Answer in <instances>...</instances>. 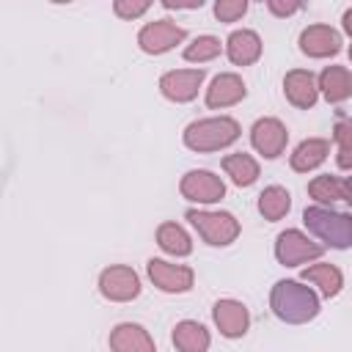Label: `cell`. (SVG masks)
Here are the masks:
<instances>
[{
	"label": "cell",
	"mask_w": 352,
	"mask_h": 352,
	"mask_svg": "<svg viewBox=\"0 0 352 352\" xmlns=\"http://www.w3.org/2000/svg\"><path fill=\"white\" fill-rule=\"evenodd\" d=\"M270 308L280 322L305 324L319 314V297L302 280H278L270 292Z\"/></svg>",
	"instance_id": "obj_1"
},
{
	"label": "cell",
	"mask_w": 352,
	"mask_h": 352,
	"mask_svg": "<svg viewBox=\"0 0 352 352\" xmlns=\"http://www.w3.org/2000/svg\"><path fill=\"white\" fill-rule=\"evenodd\" d=\"M239 132L242 129H239L236 118H231V116H214V118H198V121L187 124L182 140H184V146L190 151L204 154V151H220V148L231 146L239 138Z\"/></svg>",
	"instance_id": "obj_2"
},
{
	"label": "cell",
	"mask_w": 352,
	"mask_h": 352,
	"mask_svg": "<svg viewBox=\"0 0 352 352\" xmlns=\"http://www.w3.org/2000/svg\"><path fill=\"white\" fill-rule=\"evenodd\" d=\"M302 223L314 236H319L330 248L344 250L352 245V214L349 212H336L327 204H316V206H305Z\"/></svg>",
	"instance_id": "obj_3"
},
{
	"label": "cell",
	"mask_w": 352,
	"mask_h": 352,
	"mask_svg": "<svg viewBox=\"0 0 352 352\" xmlns=\"http://www.w3.org/2000/svg\"><path fill=\"white\" fill-rule=\"evenodd\" d=\"M198 236L212 248H226L239 236V220L231 212H204V209H187L184 214Z\"/></svg>",
	"instance_id": "obj_4"
},
{
	"label": "cell",
	"mask_w": 352,
	"mask_h": 352,
	"mask_svg": "<svg viewBox=\"0 0 352 352\" xmlns=\"http://www.w3.org/2000/svg\"><path fill=\"white\" fill-rule=\"evenodd\" d=\"M324 253V245L308 239L300 228H286L275 239V258L283 267H300L305 261H314Z\"/></svg>",
	"instance_id": "obj_5"
},
{
	"label": "cell",
	"mask_w": 352,
	"mask_h": 352,
	"mask_svg": "<svg viewBox=\"0 0 352 352\" xmlns=\"http://www.w3.org/2000/svg\"><path fill=\"white\" fill-rule=\"evenodd\" d=\"M99 292L110 302H129L140 294V278L126 264H113L99 272Z\"/></svg>",
	"instance_id": "obj_6"
},
{
	"label": "cell",
	"mask_w": 352,
	"mask_h": 352,
	"mask_svg": "<svg viewBox=\"0 0 352 352\" xmlns=\"http://www.w3.org/2000/svg\"><path fill=\"white\" fill-rule=\"evenodd\" d=\"M146 272H148L151 283L160 292H168V294H184L195 283V270L187 267V264H170V261H162V258H148Z\"/></svg>",
	"instance_id": "obj_7"
},
{
	"label": "cell",
	"mask_w": 352,
	"mask_h": 352,
	"mask_svg": "<svg viewBox=\"0 0 352 352\" xmlns=\"http://www.w3.org/2000/svg\"><path fill=\"white\" fill-rule=\"evenodd\" d=\"M184 38H187V30L170 19H154L148 25H143L138 33V44L148 55H162V52L173 50L176 44H182Z\"/></svg>",
	"instance_id": "obj_8"
},
{
	"label": "cell",
	"mask_w": 352,
	"mask_h": 352,
	"mask_svg": "<svg viewBox=\"0 0 352 352\" xmlns=\"http://www.w3.org/2000/svg\"><path fill=\"white\" fill-rule=\"evenodd\" d=\"M179 192L192 204H217L226 195V184L212 170H187L179 182Z\"/></svg>",
	"instance_id": "obj_9"
},
{
	"label": "cell",
	"mask_w": 352,
	"mask_h": 352,
	"mask_svg": "<svg viewBox=\"0 0 352 352\" xmlns=\"http://www.w3.org/2000/svg\"><path fill=\"white\" fill-rule=\"evenodd\" d=\"M250 143L253 148L264 157V160H278L283 151H286V143H289V132L283 126V121L267 116V118H258L250 129Z\"/></svg>",
	"instance_id": "obj_10"
},
{
	"label": "cell",
	"mask_w": 352,
	"mask_h": 352,
	"mask_svg": "<svg viewBox=\"0 0 352 352\" xmlns=\"http://www.w3.org/2000/svg\"><path fill=\"white\" fill-rule=\"evenodd\" d=\"M204 74H206L204 69H173V72H165L160 77V91H162L165 99H170L176 104L192 102L198 96Z\"/></svg>",
	"instance_id": "obj_11"
},
{
	"label": "cell",
	"mask_w": 352,
	"mask_h": 352,
	"mask_svg": "<svg viewBox=\"0 0 352 352\" xmlns=\"http://www.w3.org/2000/svg\"><path fill=\"white\" fill-rule=\"evenodd\" d=\"M212 319L220 330V336L226 338H242L250 327V311L245 308V302L239 300H217L212 305Z\"/></svg>",
	"instance_id": "obj_12"
},
{
	"label": "cell",
	"mask_w": 352,
	"mask_h": 352,
	"mask_svg": "<svg viewBox=\"0 0 352 352\" xmlns=\"http://www.w3.org/2000/svg\"><path fill=\"white\" fill-rule=\"evenodd\" d=\"M297 44L308 58H330L341 50V33L330 25H308L302 28Z\"/></svg>",
	"instance_id": "obj_13"
},
{
	"label": "cell",
	"mask_w": 352,
	"mask_h": 352,
	"mask_svg": "<svg viewBox=\"0 0 352 352\" xmlns=\"http://www.w3.org/2000/svg\"><path fill=\"white\" fill-rule=\"evenodd\" d=\"M283 94L297 110H308L319 99V80L308 69H292L283 77Z\"/></svg>",
	"instance_id": "obj_14"
},
{
	"label": "cell",
	"mask_w": 352,
	"mask_h": 352,
	"mask_svg": "<svg viewBox=\"0 0 352 352\" xmlns=\"http://www.w3.org/2000/svg\"><path fill=\"white\" fill-rule=\"evenodd\" d=\"M248 96V88L242 82L239 74L234 72H223L212 80V85L206 88V107L212 110H223V107H231L236 102H242Z\"/></svg>",
	"instance_id": "obj_15"
},
{
	"label": "cell",
	"mask_w": 352,
	"mask_h": 352,
	"mask_svg": "<svg viewBox=\"0 0 352 352\" xmlns=\"http://www.w3.org/2000/svg\"><path fill=\"white\" fill-rule=\"evenodd\" d=\"M261 50L264 47H261L258 33L256 30H248V28L234 30L226 38V55H228V60L234 66H250V63H256L261 58Z\"/></svg>",
	"instance_id": "obj_16"
},
{
	"label": "cell",
	"mask_w": 352,
	"mask_h": 352,
	"mask_svg": "<svg viewBox=\"0 0 352 352\" xmlns=\"http://www.w3.org/2000/svg\"><path fill=\"white\" fill-rule=\"evenodd\" d=\"M110 349L116 352H154V338L135 322H121L110 333Z\"/></svg>",
	"instance_id": "obj_17"
},
{
	"label": "cell",
	"mask_w": 352,
	"mask_h": 352,
	"mask_svg": "<svg viewBox=\"0 0 352 352\" xmlns=\"http://www.w3.org/2000/svg\"><path fill=\"white\" fill-rule=\"evenodd\" d=\"M330 154V140L327 138H305L289 157V165L292 170L297 173H308V170H316Z\"/></svg>",
	"instance_id": "obj_18"
},
{
	"label": "cell",
	"mask_w": 352,
	"mask_h": 352,
	"mask_svg": "<svg viewBox=\"0 0 352 352\" xmlns=\"http://www.w3.org/2000/svg\"><path fill=\"white\" fill-rule=\"evenodd\" d=\"M170 341L179 352H206L212 338H209V330L195 322V319H182L176 322L173 333H170Z\"/></svg>",
	"instance_id": "obj_19"
},
{
	"label": "cell",
	"mask_w": 352,
	"mask_h": 352,
	"mask_svg": "<svg viewBox=\"0 0 352 352\" xmlns=\"http://www.w3.org/2000/svg\"><path fill=\"white\" fill-rule=\"evenodd\" d=\"M319 91L333 104L346 102L352 96V72L346 66H324L319 74Z\"/></svg>",
	"instance_id": "obj_20"
},
{
	"label": "cell",
	"mask_w": 352,
	"mask_h": 352,
	"mask_svg": "<svg viewBox=\"0 0 352 352\" xmlns=\"http://www.w3.org/2000/svg\"><path fill=\"white\" fill-rule=\"evenodd\" d=\"M302 280L308 283H316L322 297H336L341 289H344V275L336 264H327V261H319V264H308L302 270Z\"/></svg>",
	"instance_id": "obj_21"
},
{
	"label": "cell",
	"mask_w": 352,
	"mask_h": 352,
	"mask_svg": "<svg viewBox=\"0 0 352 352\" xmlns=\"http://www.w3.org/2000/svg\"><path fill=\"white\" fill-rule=\"evenodd\" d=\"M223 170H226V176H231V182L236 187H250L258 179V173H261L258 162L250 154H245V151H236V154L223 157Z\"/></svg>",
	"instance_id": "obj_22"
},
{
	"label": "cell",
	"mask_w": 352,
	"mask_h": 352,
	"mask_svg": "<svg viewBox=\"0 0 352 352\" xmlns=\"http://www.w3.org/2000/svg\"><path fill=\"white\" fill-rule=\"evenodd\" d=\"M289 209H292V195H289V190L280 187V184L264 187V192L258 195V212H261V217L270 220V223L286 217Z\"/></svg>",
	"instance_id": "obj_23"
},
{
	"label": "cell",
	"mask_w": 352,
	"mask_h": 352,
	"mask_svg": "<svg viewBox=\"0 0 352 352\" xmlns=\"http://www.w3.org/2000/svg\"><path fill=\"white\" fill-rule=\"evenodd\" d=\"M157 245H160L165 253L176 256V258L192 253V239H190V234H187L179 223H162V226L157 228Z\"/></svg>",
	"instance_id": "obj_24"
},
{
	"label": "cell",
	"mask_w": 352,
	"mask_h": 352,
	"mask_svg": "<svg viewBox=\"0 0 352 352\" xmlns=\"http://www.w3.org/2000/svg\"><path fill=\"white\" fill-rule=\"evenodd\" d=\"M308 195L316 204H336V201H346V187H344V179L327 173L308 182Z\"/></svg>",
	"instance_id": "obj_25"
},
{
	"label": "cell",
	"mask_w": 352,
	"mask_h": 352,
	"mask_svg": "<svg viewBox=\"0 0 352 352\" xmlns=\"http://www.w3.org/2000/svg\"><path fill=\"white\" fill-rule=\"evenodd\" d=\"M220 50H223L220 38H214V36H198V38H192L184 47V60H190V63H206V60H214L220 55Z\"/></svg>",
	"instance_id": "obj_26"
},
{
	"label": "cell",
	"mask_w": 352,
	"mask_h": 352,
	"mask_svg": "<svg viewBox=\"0 0 352 352\" xmlns=\"http://www.w3.org/2000/svg\"><path fill=\"white\" fill-rule=\"evenodd\" d=\"M250 0H214V16L217 22H236L248 14Z\"/></svg>",
	"instance_id": "obj_27"
},
{
	"label": "cell",
	"mask_w": 352,
	"mask_h": 352,
	"mask_svg": "<svg viewBox=\"0 0 352 352\" xmlns=\"http://www.w3.org/2000/svg\"><path fill=\"white\" fill-rule=\"evenodd\" d=\"M154 0H113V11L118 19H140Z\"/></svg>",
	"instance_id": "obj_28"
},
{
	"label": "cell",
	"mask_w": 352,
	"mask_h": 352,
	"mask_svg": "<svg viewBox=\"0 0 352 352\" xmlns=\"http://www.w3.org/2000/svg\"><path fill=\"white\" fill-rule=\"evenodd\" d=\"M264 3H267L270 14H275V16H280V19L297 14V11L305 6V0H264Z\"/></svg>",
	"instance_id": "obj_29"
},
{
	"label": "cell",
	"mask_w": 352,
	"mask_h": 352,
	"mask_svg": "<svg viewBox=\"0 0 352 352\" xmlns=\"http://www.w3.org/2000/svg\"><path fill=\"white\" fill-rule=\"evenodd\" d=\"M333 140L338 143V148H352V118H341L333 126Z\"/></svg>",
	"instance_id": "obj_30"
},
{
	"label": "cell",
	"mask_w": 352,
	"mask_h": 352,
	"mask_svg": "<svg viewBox=\"0 0 352 352\" xmlns=\"http://www.w3.org/2000/svg\"><path fill=\"white\" fill-rule=\"evenodd\" d=\"M206 0H162L165 8H201Z\"/></svg>",
	"instance_id": "obj_31"
},
{
	"label": "cell",
	"mask_w": 352,
	"mask_h": 352,
	"mask_svg": "<svg viewBox=\"0 0 352 352\" xmlns=\"http://www.w3.org/2000/svg\"><path fill=\"white\" fill-rule=\"evenodd\" d=\"M336 162H338V168H344V170H352V148H338V154H336Z\"/></svg>",
	"instance_id": "obj_32"
},
{
	"label": "cell",
	"mask_w": 352,
	"mask_h": 352,
	"mask_svg": "<svg viewBox=\"0 0 352 352\" xmlns=\"http://www.w3.org/2000/svg\"><path fill=\"white\" fill-rule=\"evenodd\" d=\"M341 28H344V33L352 38V8L344 11V16H341Z\"/></svg>",
	"instance_id": "obj_33"
},
{
	"label": "cell",
	"mask_w": 352,
	"mask_h": 352,
	"mask_svg": "<svg viewBox=\"0 0 352 352\" xmlns=\"http://www.w3.org/2000/svg\"><path fill=\"white\" fill-rule=\"evenodd\" d=\"M344 187H346V201H352V176L344 179Z\"/></svg>",
	"instance_id": "obj_34"
},
{
	"label": "cell",
	"mask_w": 352,
	"mask_h": 352,
	"mask_svg": "<svg viewBox=\"0 0 352 352\" xmlns=\"http://www.w3.org/2000/svg\"><path fill=\"white\" fill-rule=\"evenodd\" d=\"M50 3H72V0H50Z\"/></svg>",
	"instance_id": "obj_35"
},
{
	"label": "cell",
	"mask_w": 352,
	"mask_h": 352,
	"mask_svg": "<svg viewBox=\"0 0 352 352\" xmlns=\"http://www.w3.org/2000/svg\"><path fill=\"white\" fill-rule=\"evenodd\" d=\"M349 60H352V47H349Z\"/></svg>",
	"instance_id": "obj_36"
}]
</instances>
